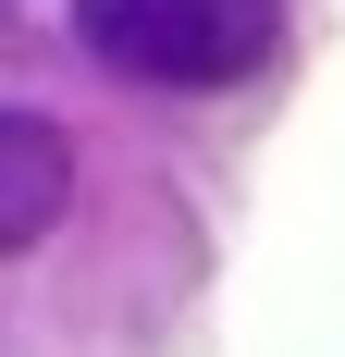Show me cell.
<instances>
[{
  "mask_svg": "<svg viewBox=\"0 0 345 357\" xmlns=\"http://www.w3.org/2000/svg\"><path fill=\"white\" fill-rule=\"evenodd\" d=\"M74 197V148L37 123V111H0V247H25V234H50Z\"/></svg>",
  "mask_w": 345,
  "mask_h": 357,
  "instance_id": "2",
  "label": "cell"
},
{
  "mask_svg": "<svg viewBox=\"0 0 345 357\" xmlns=\"http://www.w3.org/2000/svg\"><path fill=\"white\" fill-rule=\"evenodd\" d=\"M74 37L136 86H247L284 50V0H74Z\"/></svg>",
  "mask_w": 345,
  "mask_h": 357,
  "instance_id": "1",
  "label": "cell"
}]
</instances>
